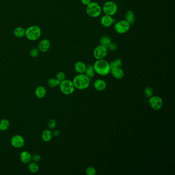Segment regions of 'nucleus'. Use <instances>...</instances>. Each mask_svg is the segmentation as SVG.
<instances>
[{
  "instance_id": "obj_1",
  "label": "nucleus",
  "mask_w": 175,
  "mask_h": 175,
  "mask_svg": "<svg viewBox=\"0 0 175 175\" xmlns=\"http://www.w3.org/2000/svg\"><path fill=\"white\" fill-rule=\"evenodd\" d=\"M72 81L75 89L79 90H84L89 86L90 79L85 73H78L73 78Z\"/></svg>"
},
{
  "instance_id": "obj_2",
  "label": "nucleus",
  "mask_w": 175,
  "mask_h": 175,
  "mask_svg": "<svg viewBox=\"0 0 175 175\" xmlns=\"http://www.w3.org/2000/svg\"><path fill=\"white\" fill-rule=\"evenodd\" d=\"M95 72L99 75L106 76L110 73L109 63L104 59L97 60L93 65Z\"/></svg>"
},
{
  "instance_id": "obj_3",
  "label": "nucleus",
  "mask_w": 175,
  "mask_h": 175,
  "mask_svg": "<svg viewBox=\"0 0 175 175\" xmlns=\"http://www.w3.org/2000/svg\"><path fill=\"white\" fill-rule=\"evenodd\" d=\"M102 11L101 7L97 2H92L86 6V12L87 15L93 18H96L99 17Z\"/></svg>"
},
{
  "instance_id": "obj_4",
  "label": "nucleus",
  "mask_w": 175,
  "mask_h": 175,
  "mask_svg": "<svg viewBox=\"0 0 175 175\" xmlns=\"http://www.w3.org/2000/svg\"><path fill=\"white\" fill-rule=\"evenodd\" d=\"M41 35V30L37 25H32L25 30V35L30 41L38 40Z\"/></svg>"
},
{
  "instance_id": "obj_5",
  "label": "nucleus",
  "mask_w": 175,
  "mask_h": 175,
  "mask_svg": "<svg viewBox=\"0 0 175 175\" xmlns=\"http://www.w3.org/2000/svg\"><path fill=\"white\" fill-rule=\"evenodd\" d=\"M59 87L61 92L65 95H70L75 92V87L71 80H65L60 82Z\"/></svg>"
},
{
  "instance_id": "obj_6",
  "label": "nucleus",
  "mask_w": 175,
  "mask_h": 175,
  "mask_svg": "<svg viewBox=\"0 0 175 175\" xmlns=\"http://www.w3.org/2000/svg\"><path fill=\"white\" fill-rule=\"evenodd\" d=\"M130 25L125 20H120L116 23L113 26L114 30L118 34H124L130 29Z\"/></svg>"
},
{
  "instance_id": "obj_7",
  "label": "nucleus",
  "mask_w": 175,
  "mask_h": 175,
  "mask_svg": "<svg viewBox=\"0 0 175 175\" xmlns=\"http://www.w3.org/2000/svg\"><path fill=\"white\" fill-rule=\"evenodd\" d=\"M102 10L105 15L113 16L117 13L118 6L115 2L112 1H109L104 3L102 7Z\"/></svg>"
},
{
  "instance_id": "obj_8",
  "label": "nucleus",
  "mask_w": 175,
  "mask_h": 175,
  "mask_svg": "<svg viewBox=\"0 0 175 175\" xmlns=\"http://www.w3.org/2000/svg\"><path fill=\"white\" fill-rule=\"evenodd\" d=\"M149 103L150 107L155 110H160L163 105L162 99L158 96H152L149 98Z\"/></svg>"
},
{
  "instance_id": "obj_9",
  "label": "nucleus",
  "mask_w": 175,
  "mask_h": 175,
  "mask_svg": "<svg viewBox=\"0 0 175 175\" xmlns=\"http://www.w3.org/2000/svg\"><path fill=\"white\" fill-rule=\"evenodd\" d=\"M107 53L108 50L106 47L100 44L96 47L95 49H94L93 52V57H95L96 60L104 59L105 57H106Z\"/></svg>"
},
{
  "instance_id": "obj_10",
  "label": "nucleus",
  "mask_w": 175,
  "mask_h": 175,
  "mask_svg": "<svg viewBox=\"0 0 175 175\" xmlns=\"http://www.w3.org/2000/svg\"><path fill=\"white\" fill-rule=\"evenodd\" d=\"M25 143L24 138L22 136L19 135L13 136L10 139V143L13 147L16 149H20L23 147Z\"/></svg>"
},
{
  "instance_id": "obj_11",
  "label": "nucleus",
  "mask_w": 175,
  "mask_h": 175,
  "mask_svg": "<svg viewBox=\"0 0 175 175\" xmlns=\"http://www.w3.org/2000/svg\"><path fill=\"white\" fill-rule=\"evenodd\" d=\"M51 46L50 41L48 39H44L40 41L39 44L38 49L39 51L42 52H45L49 51Z\"/></svg>"
},
{
  "instance_id": "obj_12",
  "label": "nucleus",
  "mask_w": 175,
  "mask_h": 175,
  "mask_svg": "<svg viewBox=\"0 0 175 175\" xmlns=\"http://www.w3.org/2000/svg\"><path fill=\"white\" fill-rule=\"evenodd\" d=\"M93 87L96 90H98L99 92H102L106 89V82L101 79H97L93 83Z\"/></svg>"
},
{
  "instance_id": "obj_13",
  "label": "nucleus",
  "mask_w": 175,
  "mask_h": 175,
  "mask_svg": "<svg viewBox=\"0 0 175 175\" xmlns=\"http://www.w3.org/2000/svg\"><path fill=\"white\" fill-rule=\"evenodd\" d=\"M110 73L113 77L117 79H121L124 76V72L121 67H116L110 69Z\"/></svg>"
},
{
  "instance_id": "obj_14",
  "label": "nucleus",
  "mask_w": 175,
  "mask_h": 175,
  "mask_svg": "<svg viewBox=\"0 0 175 175\" xmlns=\"http://www.w3.org/2000/svg\"><path fill=\"white\" fill-rule=\"evenodd\" d=\"M114 22V19L112 16L110 15H103L101 19V23L102 26L105 27H109L111 26L113 24Z\"/></svg>"
},
{
  "instance_id": "obj_15",
  "label": "nucleus",
  "mask_w": 175,
  "mask_h": 175,
  "mask_svg": "<svg viewBox=\"0 0 175 175\" xmlns=\"http://www.w3.org/2000/svg\"><path fill=\"white\" fill-rule=\"evenodd\" d=\"M32 156L28 151H23L20 153V160L23 163H29L32 161Z\"/></svg>"
},
{
  "instance_id": "obj_16",
  "label": "nucleus",
  "mask_w": 175,
  "mask_h": 175,
  "mask_svg": "<svg viewBox=\"0 0 175 175\" xmlns=\"http://www.w3.org/2000/svg\"><path fill=\"white\" fill-rule=\"evenodd\" d=\"M87 65L82 61H77L74 66L76 72L78 73H84L86 69Z\"/></svg>"
},
{
  "instance_id": "obj_17",
  "label": "nucleus",
  "mask_w": 175,
  "mask_h": 175,
  "mask_svg": "<svg viewBox=\"0 0 175 175\" xmlns=\"http://www.w3.org/2000/svg\"><path fill=\"white\" fill-rule=\"evenodd\" d=\"M52 132L49 129H47L45 130L42 133L41 138L44 142H48L52 140Z\"/></svg>"
},
{
  "instance_id": "obj_18",
  "label": "nucleus",
  "mask_w": 175,
  "mask_h": 175,
  "mask_svg": "<svg viewBox=\"0 0 175 175\" xmlns=\"http://www.w3.org/2000/svg\"><path fill=\"white\" fill-rule=\"evenodd\" d=\"M125 19L130 25L133 24L135 22V15L133 10H129L125 14Z\"/></svg>"
},
{
  "instance_id": "obj_19",
  "label": "nucleus",
  "mask_w": 175,
  "mask_h": 175,
  "mask_svg": "<svg viewBox=\"0 0 175 175\" xmlns=\"http://www.w3.org/2000/svg\"><path fill=\"white\" fill-rule=\"evenodd\" d=\"M46 93V90L43 86H39L35 90V95L38 98L42 99L45 97Z\"/></svg>"
},
{
  "instance_id": "obj_20",
  "label": "nucleus",
  "mask_w": 175,
  "mask_h": 175,
  "mask_svg": "<svg viewBox=\"0 0 175 175\" xmlns=\"http://www.w3.org/2000/svg\"><path fill=\"white\" fill-rule=\"evenodd\" d=\"M84 73L90 79L93 78L95 76L96 73L93 65L89 64V65H87Z\"/></svg>"
},
{
  "instance_id": "obj_21",
  "label": "nucleus",
  "mask_w": 175,
  "mask_h": 175,
  "mask_svg": "<svg viewBox=\"0 0 175 175\" xmlns=\"http://www.w3.org/2000/svg\"><path fill=\"white\" fill-rule=\"evenodd\" d=\"M13 33L15 37L18 38H21L25 35V29L22 27H18L15 29V30L13 31Z\"/></svg>"
},
{
  "instance_id": "obj_22",
  "label": "nucleus",
  "mask_w": 175,
  "mask_h": 175,
  "mask_svg": "<svg viewBox=\"0 0 175 175\" xmlns=\"http://www.w3.org/2000/svg\"><path fill=\"white\" fill-rule=\"evenodd\" d=\"M10 126V123L6 119H3L0 120V130L5 131L8 129Z\"/></svg>"
},
{
  "instance_id": "obj_23",
  "label": "nucleus",
  "mask_w": 175,
  "mask_h": 175,
  "mask_svg": "<svg viewBox=\"0 0 175 175\" xmlns=\"http://www.w3.org/2000/svg\"><path fill=\"white\" fill-rule=\"evenodd\" d=\"M112 42L111 39L106 35H102L100 38V44L103 45L104 46L106 47Z\"/></svg>"
},
{
  "instance_id": "obj_24",
  "label": "nucleus",
  "mask_w": 175,
  "mask_h": 175,
  "mask_svg": "<svg viewBox=\"0 0 175 175\" xmlns=\"http://www.w3.org/2000/svg\"><path fill=\"white\" fill-rule=\"evenodd\" d=\"M29 170L32 173H36L39 172V167L38 164L37 163V162L33 161V162H30V163L29 164Z\"/></svg>"
},
{
  "instance_id": "obj_25",
  "label": "nucleus",
  "mask_w": 175,
  "mask_h": 175,
  "mask_svg": "<svg viewBox=\"0 0 175 175\" xmlns=\"http://www.w3.org/2000/svg\"><path fill=\"white\" fill-rule=\"evenodd\" d=\"M109 63L110 69L116 67H121L122 65V61L120 59H116L115 60L112 61Z\"/></svg>"
},
{
  "instance_id": "obj_26",
  "label": "nucleus",
  "mask_w": 175,
  "mask_h": 175,
  "mask_svg": "<svg viewBox=\"0 0 175 175\" xmlns=\"http://www.w3.org/2000/svg\"><path fill=\"white\" fill-rule=\"evenodd\" d=\"M60 82V81H59L57 78H51L48 81V85L50 87L54 88L59 86Z\"/></svg>"
},
{
  "instance_id": "obj_27",
  "label": "nucleus",
  "mask_w": 175,
  "mask_h": 175,
  "mask_svg": "<svg viewBox=\"0 0 175 175\" xmlns=\"http://www.w3.org/2000/svg\"><path fill=\"white\" fill-rule=\"evenodd\" d=\"M85 172L86 174L87 175H95L97 173L95 168L92 166L87 167Z\"/></svg>"
},
{
  "instance_id": "obj_28",
  "label": "nucleus",
  "mask_w": 175,
  "mask_h": 175,
  "mask_svg": "<svg viewBox=\"0 0 175 175\" xmlns=\"http://www.w3.org/2000/svg\"><path fill=\"white\" fill-rule=\"evenodd\" d=\"M144 95L147 98H150L153 95V89L151 87H147L144 91Z\"/></svg>"
},
{
  "instance_id": "obj_29",
  "label": "nucleus",
  "mask_w": 175,
  "mask_h": 175,
  "mask_svg": "<svg viewBox=\"0 0 175 175\" xmlns=\"http://www.w3.org/2000/svg\"><path fill=\"white\" fill-rule=\"evenodd\" d=\"M118 49V45L117 44L114 42H111L107 46V49L108 51H110V52H115Z\"/></svg>"
},
{
  "instance_id": "obj_30",
  "label": "nucleus",
  "mask_w": 175,
  "mask_h": 175,
  "mask_svg": "<svg viewBox=\"0 0 175 175\" xmlns=\"http://www.w3.org/2000/svg\"><path fill=\"white\" fill-rule=\"evenodd\" d=\"M56 122L54 119H50L47 122V126L49 130H54L56 127Z\"/></svg>"
},
{
  "instance_id": "obj_31",
  "label": "nucleus",
  "mask_w": 175,
  "mask_h": 175,
  "mask_svg": "<svg viewBox=\"0 0 175 175\" xmlns=\"http://www.w3.org/2000/svg\"><path fill=\"white\" fill-rule=\"evenodd\" d=\"M39 50L37 48H33L30 51V55L31 57L34 58H37L39 55Z\"/></svg>"
},
{
  "instance_id": "obj_32",
  "label": "nucleus",
  "mask_w": 175,
  "mask_h": 175,
  "mask_svg": "<svg viewBox=\"0 0 175 175\" xmlns=\"http://www.w3.org/2000/svg\"><path fill=\"white\" fill-rule=\"evenodd\" d=\"M65 78H66V75H65V73L64 72H59L58 73H57V75H56V78L59 81H60V82H61L62 81L65 80Z\"/></svg>"
},
{
  "instance_id": "obj_33",
  "label": "nucleus",
  "mask_w": 175,
  "mask_h": 175,
  "mask_svg": "<svg viewBox=\"0 0 175 175\" xmlns=\"http://www.w3.org/2000/svg\"><path fill=\"white\" fill-rule=\"evenodd\" d=\"M41 159V156L39 153H35L32 156V160L33 162H38Z\"/></svg>"
},
{
  "instance_id": "obj_34",
  "label": "nucleus",
  "mask_w": 175,
  "mask_h": 175,
  "mask_svg": "<svg viewBox=\"0 0 175 175\" xmlns=\"http://www.w3.org/2000/svg\"><path fill=\"white\" fill-rule=\"evenodd\" d=\"M81 1L82 4H83L85 6L89 5V4H90L92 2L91 0H81Z\"/></svg>"
},
{
  "instance_id": "obj_35",
  "label": "nucleus",
  "mask_w": 175,
  "mask_h": 175,
  "mask_svg": "<svg viewBox=\"0 0 175 175\" xmlns=\"http://www.w3.org/2000/svg\"><path fill=\"white\" fill-rule=\"evenodd\" d=\"M60 132L58 130H54L53 132H52V135L54 136L55 137H58L60 135Z\"/></svg>"
}]
</instances>
